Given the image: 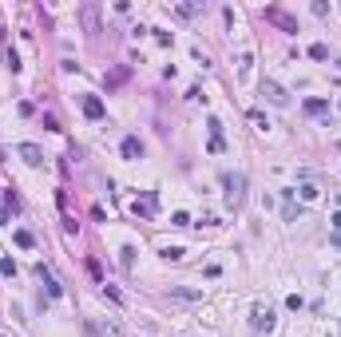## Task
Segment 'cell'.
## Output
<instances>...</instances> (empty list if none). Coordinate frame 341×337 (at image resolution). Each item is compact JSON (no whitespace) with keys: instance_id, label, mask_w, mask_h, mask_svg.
<instances>
[{"instance_id":"obj_1","label":"cell","mask_w":341,"mask_h":337,"mask_svg":"<svg viewBox=\"0 0 341 337\" xmlns=\"http://www.w3.org/2000/svg\"><path fill=\"white\" fill-rule=\"evenodd\" d=\"M223 186H226V206L242 210V206H246V175L226 171V175H223Z\"/></svg>"},{"instance_id":"obj_2","label":"cell","mask_w":341,"mask_h":337,"mask_svg":"<svg viewBox=\"0 0 341 337\" xmlns=\"http://www.w3.org/2000/svg\"><path fill=\"white\" fill-rule=\"evenodd\" d=\"M250 325H254V333H270V329H274V309L270 306H254Z\"/></svg>"},{"instance_id":"obj_3","label":"cell","mask_w":341,"mask_h":337,"mask_svg":"<svg viewBox=\"0 0 341 337\" xmlns=\"http://www.w3.org/2000/svg\"><path fill=\"white\" fill-rule=\"evenodd\" d=\"M262 95H266V99L274 103V108H286V103H290L286 88H282V83H274V79H262Z\"/></svg>"},{"instance_id":"obj_4","label":"cell","mask_w":341,"mask_h":337,"mask_svg":"<svg viewBox=\"0 0 341 337\" xmlns=\"http://www.w3.org/2000/svg\"><path fill=\"white\" fill-rule=\"evenodd\" d=\"M16 155H20L28 167H40V163H44V151H40L36 143H20V147H16Z\"/></svg>"},{"instance_id":"obj_5","label":"cell","mask_w":341,"mask_h":337,"mask_svg":"<svg viewBox=\"0 0 341 337\" xmlns=\"http://www.w3.org/2000/svg\"><path fill=\"white\" fill-rule=\"evenodd\" d=\"M266 20H274L282 32H297V20H294V16H286L282 8H266Z\"/></svg>"},{"instance_id":"obj_6","label":"cell","mask_w":341,"mask_h":337,"mask_svg":"<svg viewBox=\"0 0 341 337\" xmlns=\"http://www.w3.org/2000/svg\"><path fill=\"white\" fill-rule=\"evenodd\" d=\"M79 108H84L88 119H104V99H95V95H84V99H79Z\"/></svg>"},{"instance_id":"obj_7","label":"cell","mask_w":341,"mask_h":337,"mask_svg":"<svg viewBox=\"0 0 341 337\" xmlns=\"http://www.w3.org/2000/svg\"><path fill=\"white\" fill-rule=\"evenodd\" d=\"M171 298H178V302H203V290H191V286H171Z\"/></svg>"},{"instance_id":"obj_8","label":"cell","mask_w":341,"mask_h":337,"mask_svg":"<svg viewBox=\"0 0 341 337\" xmlns=\"http://www.w3.org/2000/svg\"><path fill=\"white\" fill-rule=\"evenodd\" d=\"M123 155H127V159H139V155H143V143H139L135 135H127L123 139Z\"/></svg>"},{"instance_id":"obj_9","label":"cell","mask_w":341,"mask_h":337,"mask_svg":"<svg viewBox=\"0 0 341 337\" xmlns=\"http://www.w3.org/2000/svg\"><path fill=\"white\" fill-rule=\"evenodd\" d=\"M119 262H123V270H131L135 266V246H123V250H119Z\"/></svg>"},{"instance_id":"obj_10","label":"cell","mask_w":341,"mask_h":337,"mask_svg":"<svg viewBox=\"0 0 341 337\" xmlns=\"http://www.w3.org/2000/svg\"><path fill=\"white\" fill-rule=\"evenodd\" d=\"M12 238H16V246H24V250H32V246H36V238H32L28 230H16Z\"/></svg>"},{"instance_id":"obj_11","label":"cell","mask_w":341,"mask_h":337,"mask_svg":"<svg viewBox=\"0 0 341 337\" xmlns=\"http://www.w3.org/2000/svg\"><path fill=\"white\" fill-rule=\"evenodd\" d=\"M326 108H329L326 99H306V111H310V115H322Z\"/></svg>"},{"instance_id":"obj_12","label":"cell","mask_w":341,"mask_h":337,"mask_svg":"<svg viewBox=\"0 0 341 337\" xmlns=\"http://www.w3.org/2000/svg\"><path fill=\"white\" fill-rule=\"evenodd\" d=\"M171 226H191V215H187V210H175V215H171Z\"/></svg>"},{"instance_id":"obj_13","label":"cell","mask_w":341,"mask_h":337,"mask_svg":"<svg viewBox=\"0 0 341 337\" xmlns=\"http://www.w3.org/2000/svg\"><path fill=\"white\" fill-rule=\"evenodd\" d=\"M183 254H187L183 246H167V250H163V258H167V262H178V258H183Z\"/></svg>"},{"instance_id":"obj_14","label":"cell","mask_w":341,"mask_h":337,"mask_svg":"<svg viewBox=\"0 0 341 337\" xmlns=\"http://www.w3.org/2000/svg\"><path fill=\"white\" fill-rule=\"evenodd\" d=\"M326 56H329L326 44H310V60H326Z\"/></svg>"},{"instance_id":"obj_15","label":"cell","mask_w":341,"mask_h":337,"mask_svg":"<svg viewBox=\"0 0 341 337\" xmlns=\"http://www.w3.org/2000/svg\"><path fill=\"white\" fill-rule=\"evenodd\" d=\"M203 12V4H178V16H198Z\"/></svg>"},{"instance_id":"obj_16","label":"cell","mask_w":341,"mask_h":337,"mask_svg":"<svg viewBox=\"0 0 341 337\" xmlns=\"http://www.w3.org/2000/svg\"><path fill=\"white\" fill-rule=\"evenodd\" d=\"M84 24L95 32V4H88V8H84Z\"/></svg>"},{"instance_id":"obj_17","label":"cell","mask_w":341,"mask_h":337,"mask_svg":"<svg viewBox=\"0 0 341 337\" xmlns=\"http://www.w3.org/2000/svg\"><path fill=\"white\" fill-rule=\"evenodd\" d=\"M0 274L12 278V274H16V262H12V258H0Z\"/></svg>"},{"instance_id":"obj_18","label":"cell","mask_w":341,"mask_h":337,"mask_svg":"<svg viewBox=\"0 0 341 337\" xmlns=\"http://www.w3.org/2000/svg\"><path fill=\"white\" fill-rule=\"evenodd\" d=\"M302 199H306V202H313V199H317V186H313V183H306V186H302Z\"/></svg>"},{"instance_id":"obj_19","label":"cell","mask_w":341,"mask_h":337,"mask_svg":"<svg viewBox=\"0 0 341 337\" xmlns=\"http://www.w3.org/2000/svg\"><path fill=\"white\" fill-rule=\"evenodd\" d=\"M104 293H107V298H111V302H115V306H123V293H119L115 286H104Z\"/></svg>"},{"instance_id":"obj_20","label":"cell","mask_w":341,"mask_h":337,"mask_svg":"<svg viewBox=\"0 0 341 337\" xmlns=\"http://www.w3.org/2000/svg\"><path fill=\"white\" fill-rule=\"evenodd\" d=\"M250 119H254V127H262V131H266L270 123H266V115H262V111H250Z\"/></svg>"},{"instance_id":"obj_21","label":"cell","mask_w":341,"mask_h":337,"mask_svg":"<svg viewBox=\"0 0 341 337\" xmlns=\"http://www.w3.org/2000/svg\"><path fill=\"white\" fill-rule=\"evenodd\" d=\"M333 226H337V230H341V210H337V215H333Z\"/></svg>"}]
</instances>
